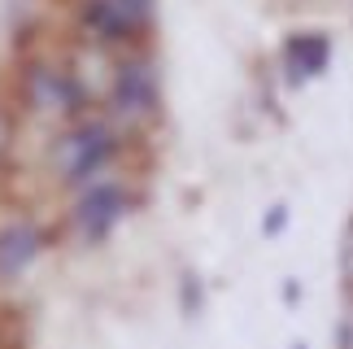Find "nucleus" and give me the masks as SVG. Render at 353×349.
Instances as JSON below:
<instances>
[{
  "mask_svg": "<svg viewBox=\"0 0 353 349\" xmlns=\"http://www.w3.org/2000/svg\"><path fill=\"white\" fill-rule=\"evenodd\" d=\"M122 149V131L110 118H74L65 123L57 149H52V166H57L65 188H83L92 179H101L114 166V157Z\"/></svg>",
  "mask_w": 353,
  "mask_h": 349,
  "instance_id": "f257e3e1",
  "label": "nucleus"
},
{
  "mask_svg": "<svg viewBox=\"0 0 353 349\" xmlns=\"http://www.w3.org/2000/svg\"><path fill=\"white\" fill-rule=\"evenodd\" d=\"M118 127H153L161 118V70L144 48H127L105 88Z\"/></svg>",
  "mask_w": 353,
  "mask_h": 349,
  "instance_id": "f03ea898",
  "label": "nucleus"
},
{
  "mask_svg": "<svg viewBox=\"0 0 353 349\" xmlns=\"http://www.w3.org/2000/svg\"><path fill=\"white\" fill-rule=\"evenodd\" d=\"M18 92H22V105L39 118H61V123H74V118L88 114V88L79 70H70L65 61H52V57H35L22 66V79H18Z\"/></svg>",
  "mask_w": 353,
  "mask_h": 349,
  "instance_id": "7ed1b4c3",
  "label": "nucleus"
},
{
  "mask_svg": "<svg viewBox=\"0 0 353 349\" xmlns=\"http://www.w3.org/2000/svg\"><path fill=\"white\" fill-rule=\"evenodd\" d=\"M157 22V0H83L79 31L97 48H140Z\"/></svg>",
  "mask_w": 353,
  "mask_h": 349,
  "instance_id": "20e7f679",
  "label": "nucleus"
},
{
  "mask_svg": "<svg viewBox=\"0 0 353 349\" xmlns=\"http://www.w3.org/2000/svg\"><path fill=\"white\" fill-rule=\"evenodd\" d=\"M131 214V192L122 188L118 179H92L79 188V201H74V214H70V223H74V232L88 240V245H101V240H110L114 236V227L122 223Z\"/></svg>",
  "mask_w": 353,
  "mask_h": 349,
  "instance_id": "39448f33",
  "label": "nucleus"
},
{
  "mask_svg": "<svg viewBox=\"0 0 353 349\" xmlns=\"http://www.w3.org/2000/svg\"><path fill=\"white\" fill-rule=\"evenodd\" d=\"M44 249H48V236L35 219H9L0 227V284L26 275Z\"/></svg>",
  "mask_w": 353,
  "mask_h": 349,
  "instance_id": "423d86ee",
  "label": "nucleus"
},
{
  "mask_svg": "<svg viewBox=\"0 0 353 349\" xmlns=\"http://www.w3.org/2000/svg\"><path fill=\"white\" fill-rule=\"evenodd\" d=\"M283 70H288V83H305V79H319L332 61V39L323 31H296L283 39Z\"/></svg>",
  "mask_w": 353,
  "mask_h": 349,
  "instance_id": "0eeeda50",
  "label": "nucleus"
},
{
  "mask_svg": "<svg viewBox=\"0 0 353 349\" xmlns=\"http://www.w3.org/2000/svg\"><path fill=\"white\" fill-rule=\"evenodd\" d=\"M201 306H205L201 279H196L192 271H183V279H179V310H183V319H196V315H201Z\"/></svg>",
  "mask_w": 353,
  "mask_h": 349,
  "instance_id": "6e6552de",
  "label": "nucleus"
},
{
  "mask_svg": "<svg viewBox=\"0 0 353 349\" xmlns=\"http://www.w3.org/2000/svg\"><path fill=\"white\" fill-rule=\"evenodd\" d=\"M341 284H345V297H353V219L345 223V236H341Z\"/></svg>",
  "mask_w": 353,
  "mask_h": 349,
  "instance_id": "1a4fd4ad",
  "label": "nucleus"
},
{
  "mask_svg": "<svg viewBox=\"0 0 353 349\" xmlns=\"http://www.w3.org/2000/svg\"><path fill=\"white\" fill-rule=\"evenodd\" d=\"M336 349H353V297L341 315V328H336Z\"/></svg>",
  "mask_w": 353,
  "mask_h": 349,
  "instance_id": "9d476101",
  "label": "nucleus"
},
{
  "mask_svg": "<svg viewBox=\"0 0 353 349\" xmlns=\"http://www.w3.org/2000/svg\"><path fill=\"white\" fill-rule=\"evenodd\" d=\"M283 227H288V206H275V210L262 219V232H266V236H279Z\"/></svg>",
  "mask_w": 353,
  "mask_h": 349,
  "instance_id": "9b49d317",
  "label": "nucleus"
},
{
  "mask_svg": "<svg viewBox=\"0 0 353 349\" xmlns=\"http://www.w3.org/2000/svg\"><path fill=\"white\" fill-rule=\"evenodd\" d=\"M9 144H13V114L0 105V157L9 153Z\"/></svg>",
  "mask_w": 353,
  "mask_h": 349,
  "instance_id": "f8f14e48",
  "label": "nucleus"
},
{
  "mask_svg": "<svg viewBox=\"0 0 353 349\" xmlns=\"http://www.w3.org/2000/svg\"><path fill=\"white\" fill-rule=\"evenodd\" d=\"M301 297V288H296V279H288V284H283V301H296Z\"/></svg>",
  "mask_w": 353,
  "mask_h": 349,
  "instance_id": "ddd939ff",
  "label": "nucleus"
},
{
  "mask_svg": "<svg viewBox=\"0 0 353 349\" xmlns=\"http://www.w3.org/2000/svg\"><path fill=\"white\" fill-rule=\"evenodd\" d=\"M0 349H13V337H9V323L0 319Z\"/></svg>",
  "mask_w": 353,
  "mask_h": 349,
  "instance_id": "4468645a",
  "label": "nucleus"
},
{
  "mask_svg": "<svg viewBox=\"0 0 353 349\" xmlns=\"http://www.w3.org/2000/svg\"><path fill=\"white\" fill-rule=\"evenodd\" d=\"M292 349H310V345H301V341H296V345H292Z\"/></svg>",
  "mask_w": 353,
  "mask_h": 349,
  "instance_id": "2eb2a0df",
  "label": "nucleus"
}]
</instances>
